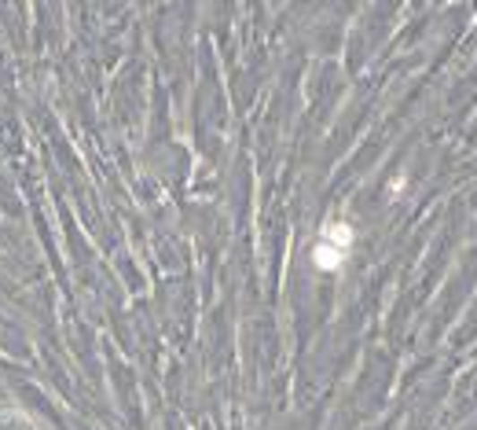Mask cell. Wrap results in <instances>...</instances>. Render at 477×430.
Here are the masks:
<instances>
[{"label": "cell", "instance_id": "cell-1", "mask_svg": "<svg viewBox=\"0 0 477 430\" xmlns=\"http://www.w3.org/2000/svg\"><path fill=\"white\" fill-rule=\"evenodd\" d=\"M349 250V228L338 224V228H327V240L316 247V261H320L324 268H334Z\"/></svg>", "mask_w": 477, "mask_h": 430}]
</instances>
